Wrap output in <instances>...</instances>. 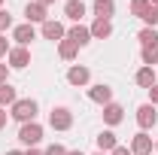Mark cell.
<instances>
[{
	"mask_svg": "<svg viewBox=\"0 0 158 155\" xmlns=\"http://www.w3.org/2000/svg\"><path fill=\"white\" fill-rule=\"evenodd\" d=\"M9 116L15 119V122H37V100H31V97H24V100H15L12 103V110H9Z\"/></svg>",
	"mask_w": 158,
	"mask_h": 155,
	"instance_id": "6da1fadb",
	"label": "cell"
},
{
	"mask_svg": "<svg viewBox=\"0 0 158 155\" xmlns=\"http://www.w3.org/2000/svg\"><path fill=\"white\" fill-rule=\"evenodd\" d=\"M19 140L27 146V149H34L40 140H43V125H40V122H24V125L19 128Z\"/></svg>",
	"mask_w": 158,
	"mask_h": 155,
	"instance_id": "7a4b0ae2",
	"label": "cell"
},
{
	"mask_svg": "<svg viewBox=\"0 0 158 155\" xmlns=\"http://www.w3.org/2000/svg\"><path fill=\"white\" fill-rule=\"evenodd\" d=\"M49 125H52L55 131H70V128H73V113H70L67 107H55V110L49 113Z\"/></svg>",
	"mask_w": 158,
	"mask_h": 155,
	"instance_id": "3957f363",
	"label": "cell"
},
{
	"mask_svg": "<svg viewBox=\"0 0 158 155\" xmlns=\"http://www.w3.org/2000/svg\"><path fill=\"white\" fill-rule=\"evenodd\" d=\"M6 61H9L12 70H24V67L31 64V52H27V46H15V49H9Z\"/></svg>",
	"mask_w": 158,
	"mask_h": 155,
	"instance_id": "277c9868",
	"label": "cell"
},
{
	"mask_svg": "<svg viewBox=\"0 0 158 155\" xmlns=\"http://www.w3.org/2000/svg\"><path fill=\"white\" fill-rule=\"evenodd\" d=\"M155 122H158V113H155V107H152V103L137 107V125H140V131H149Z\"/></svg>",
	"mask_w": 158,
	"mask_h": 155,
	"instance_id": "5b68a950",
	"label": "cell"
},
{
	"mask_svg": "<svg viewBox=\"0 0 158 155\" xmlns=\"http://www.w3.org/2000/svg\"><path fill=\"white\" fill-rule=\"evenodd\" d=\"M131 155H152V137L146 131L131 137Z\"/></svg>",
	"mask_w": 158,
	"mask_h": 155,
	"instance_id": "8992f818",
	"label": "cell"
},
{
	"mask_svg": "<svg viewBox=\"0 0 158 155\" xmlns=\"http://www.w3.org/2000/svg\"><path fill=\"white\" fill-rule=\"evenodd\" d=\"M43 37L52 40V43H61V40L67 37V31H64V24H61V21L49 19V21H43Z\"/></svg>",
	"mask_w": 158,
	"mask_h": 155,
	"instance_id": "52a82bcc",
	"label": "cell"
},
{
	"mask_svg": "<svg viewBox=\"0 0 158 155\" xmlns=\"http://www.w3.org/2000/svg\"><path fill=\"white\" fill-rule=\"evenodd\" d=\"M88 79H91V70L82 67V64H73V67L67 70V82H70V85H88Z\"/></svg>",
	"mask_w": 158,
	"mask_h": 155,
	"instance_id": "ba28073f",
	"label": "cell"
},
{
	"mask_svg": "<svg viewBox=\"0 0 158 155\" xmlns=\"http://www.w3.org/2000/svg\"><path fill=\"white\" fill-rule=\"evenodd\" d=\"M34 37H37V31H34V24H27V21L12 27V40H15L19 46H27V43H31Z\"/></svg>",
	"mask_w": 158,
	"mask_h": 155,
	"instance_id": "9c48e42d",
	"label": "cell"
},
{
	"mask_svg": "<svg viewBox=\"0 0 158 155\" xmlns=\"http://www.w3.org/2000/svg\"><path fill=\"white\" fill-rule=\"evenodd\" d=\"M88 97H91L94 103H103V107H106V103H113V88L103 85V82H100V85H91V88H88Z\"/></svg>",
	"mask_w": 158,
	"mask_h": 155,
	"instance_id": "30bf717a",
	"label": "cell"
},
{
	"mask_svg": "<svg viewBox=\"0 0 158 155\" xmlns=\"http://www.w3.org/2000/svg\"><path fill=\"white\" fill-rule=\"evenodd\" d=\"M24 19H27V24H34V21H40V24H43V21H49L46 6H40L37 0H34V3H27V6H24Z\"/></svg>",
	"mask_w": 158,
	"mask_h": 155,
	"instance_id": "8fae6325",
	"label": "cell"
},
{
	"mask_svg": "<svg viewBox=\"0 0 158 155\" xmlns=\"http://www.w3.org/2000/svg\"><path fill=\"white\" fill-rule=\"evenodd\" d=\"M67 40H73L79 49H82V46H88V43H91V31H88V27H82V24H73V27L67 31Z\"/></svg>",
	"mask_w": 158,
	"mask_h": 155,
	"instance_id": "7c38bea8",
	"label": "cell"
},
{
	"mask_svg": "<svg viewBox=\"0 0 158 155\" xmlns=\"http://www.w3.org/2000/svg\"><path fill=\"white\" fill-rule=\"evenodd\" d=\"M88 31H91V40H106V37H113V21L94 19V24H91Z\"/></svg>",
	"mask_w": 158,
	"mask_h": 155,
	"instance_id": "4fadbf2b",
	"label": "cell"
},
{
	"mask_svg": "<svg viewBox=\"0 0 158 155\" xmlns=\"http://www.w3.org/2000/svg\"><path fill=\"white\" fill-rule=\"evenodd\" d=\"M94 140H98V152H106V155L118 146V140H116V134H113V131H100Z\"/></svg>",
	"mask_w": 158,
	"mask_h": 155,
	"instance_id": "5bb4252c",
	"label": "cell"
},
{
	"mask_svg": "<svg viewBox=\"0 0 158 155\" xmlns=\"http://www.w3.org/2000/svg\"><path fill=\"white\" fill-rule=\"evenodd\" d=\"M64 15L79 24V19L85 15V3H82V0H67V3H64Z\"/></svg>",
	"mask_w": 158,
	"mask_h": 155,
	"instance_id": "9a60e30c",
	"label": "cell"
},
{
	"mask_svg": "<svg viewBox=\"0 0 158 155\" xmlns=\"http://www.w3.org/2000/svg\"><path fill=\"white\" fill-rule=\"evenodd\" d=\"M122 119H125V110H122L118 103H106V107H103V122H106V125H118Z\"/></svg>",
	"mask_w": 158,
	"mask_h": 155,
	"instance_id": "2e32d148",
	"label": "cell"
},
{
	"mask_svg": "<svg viewBox=\"0 0 158 155\" xmlns=\"http://www.w3.org/2000/svg\"><path fill=\"white\" fill-rule=\"evenodd\" d=\"M91 9H94V15H98V19H113V12H116V3H113V0H94V6H91Z\"/></svg>",
	"mask_w": 158,
	"mask_h": 155,
	"instance_id": "e0dca14e",
	"label": "cell"
},
{
	"mask_svg": "<svg viewBox=\"0 0 158 155\" xmlns=\"http://www.w3.org/2000/svg\"><path fill=\"white\" fill-rule=\"evenodd\" d=\"M134 79H137L140 88H152V85H155V67H140Z\"/></svg>",
	"mask_w": 158,
	"mask_h": 155,
	"instance_id": "ac0fdd59",
	"label": "cell"
},
{
	"mask_svg": "<svg viewBox=\"0 0 158 155\" xmlns=\"http://www.w3.org/2000/svg\"><path fill=\"white\" fill-rule=\"evenodd\" d=\"M76 52H79V46L73 43V40H67V37H64V40L58 43V55H61L64 61H73V58H76Z\"/></svg>",
	"mask_w": 158,
	"mask_h": 155,
	"instance_id": "d6986e66",
	"label": "cell"
},
{
	"mask_svg": "<svg viewBox=\"0 0 158 155\" xmlns=\"http://www.w3.org/2000/svg\"><path fill=\"white\" fill-rule=\"evenodd\" d=\"M15 100H19V97H15V88H12L9 82H3V85H0V107H12Z\"/></svg>",
	"mask_w": 158,
	"mask_h": 155,
	"instance_id": "ffe728a7",
	"label": "cell"
},
{
	"mask_svg": "<svg viewBox=\"0 0 158 155\" xmlns=\"http://www.w3.org/2000/svg\"><path fill=\"white\" fill-rule=\"evenodd\" d=\"M137 40H140V46H158V31L155 27H143L137 34Z\"/></svg>",
	"mask_w": 158,
	"mask_h": 155,
	"instance_id": "44dd1931",
	"label": "cell"
},
{
	"mask_svg": "<svg viewBox=\"0 0 158 155\" xmlns=\"http://www.w3.org/2000/svg\"><path fill=\"white\" fill-rule=\"evenodd\" d=\"M140 58H143V64H146V67H155V64H158V46H143Z\"/></svg>",
	"mask_w": 158,
	"mask_h": 155,
	"instance_id": "7402d4cb",
	"label": "cell"
},
{
	"mask_svg": "<svg viewBox=\"0 0 158 155\" xmlns=\"http://www.w3.org/2000/svg\"><path fill=\"white\" fill-rule=\"evenodd\" d=\"M149 0H131V15H137V19H143L146 12H149Z\"/></svg>",
	"mask_w": 158,
	"mask_h": 155,
	"instance_id": "603a6c76",
	"label": "cell"
},
{
	"mask_svg": "<svg viewBox=\"0 0 158 155\" xmlns=\"http://www.w3.org/2000/svg\"><path fill=\"white\" fill-rule=\"evenodd\" d=\"M143 21H146V27H155L158 24V6H149V12L143 15Z\"/></svg>",
	"mask_w": 158,
	"mask_h": 155,
	"instance_id": "cb8c5ba5",
	"label": "cell"
},
{
	"mask_svg": "<svg viewBox=\"0 0 158 155\" xmlns=\"http://www.w3.org/2000/svg\"><path fill=\"white\" fill-rule=\"evenodd\" d=\"M9 27H12V15H9L6 9H0V34H3V31H9Z\"/></svg>",
	"mask_w": 158,
	"mask_h": 155,
	"instance_id": "d4e9b609",
	"label": "cell"
},
{
	"mask_svg": "<svg viewBox=\"0 0 158 155\" xmlns=\"http://www.w3.org/2000/svg\"><path fill=\"white\" fill-rule=\"evenodd\" d=\"M43 155H67V149H64L61 143H52V146H49V149H46Z\"/></svg>",
	"mask_w": 158,
	"mask_h": 155,
	"instance_id": "484cf974",
	"label": "cell"
},
{
	"mask_svg": "<svg viewBox=\"0 0 158 155\" xmlns=\"http://www.w3.org/2000/svg\"><path fill=\"white\" fill-rule=\"evenodd\" d=\"M6 55H9V40L0 34V58H6Z\"/></svg>",
	"mask_w": 158,
	"mask_h": 155,
	"instance_id": "4316f807",
	"label": "cell"
},
{
	"mask_svg": "<svg viewBox=\"0 0 158 155\" xmlns=\"http://www.w3.org/2000/svg\"><path fill=\"white\" fill-rule=\"evenodd\" d=\"M149 103H152V107H158V82L149 88Z\"/></svg>",
	"mask_w": 158,
	"mask_h": 155,
	"instance_id": "83f0119b",
	"label": "cell"
},
{
	"mask_svg": "<svg viewBox=\"0 0 158 155\" xmlns=\"http://www.w3.org/2000/svg\"><path fill=\"white\" fill-rule=\"evenodd\" d=\"M9 79V64H0V85Z\"/></svg>",
	"mask_w": 158,
	"mask_h": 155,
	"instance_id": "f1b7e54d",
	"label": "cell"
},
{
	"mask_svg": "<svg viewBox=\"0 0 158 155\" xmlns=\"http://www.w3.org/2000/svg\"><path fill=\"white\" fill-rule=\"evenodd\" d=\"M110 155H131V149H128V146H116Z\"/></svg>",
	"mask_w": 158,
	"mask_h": 155,
	"instance_id": "f546056e",
	"label": "cell"
},
{
	"mask_svg": "<svg viewBox=\"0 0 158 155\" xmlns=\"http://www.w3.org/2000/svg\"><path fill=\"white\" fill-rule=\"evenodd\" d=\"M6 119H9V113H6V110L0 107V128H6Z\"/></svg>",
	"mask_w": 158,
	"mask_h": 155,
	"instance_id": "4dcf8cb0",
	"label": "cell"
},
{
	"mask_svg": "<svg viewBox=\"0 0 158 155\" xmlns=\"http://www.w3.org/2000/svg\"><path fill=\"white\" fill-rule=\"evenodd\" d=\"M40 6H52V3H58V0H37Z\"/></svg>",
	"mask_w": 158,
	"mask_h": 155,
	"instance_id": "1f68e13d",
	"label": "cell"
},
{
	"mask_svg": "<svg viewBox=\"0 0 158 155\" xmlns=\"http://www.w3.org/2000/svg\"><path fill=\"white\" fill-rule=\"evenodd\" d=\"M24 155H43V152H40L37 146H34V149H27V152H24Z\"/></svg>",
	"mask_w": 158,
	"mask_h": 155,
	"instance_id": "d6a6232c",
	"label": "cell"
},
{
	"mask_svg": "<svg viewBox=\"0 0 158 155\" xmlns=\"http://www.w3.org/2000/svg\"><path fill=\"white\" fill-rule=\"evenodd\" d=\"M6 155H24V152H19V149H9V152H6Z\"/></svg>",
	"mask_w": 158,
	"mask_h": 155,
	"instance_id": "836d02e7",
	"label": "cell"
},
{
	"mask_svg": "<svg viewBox=\"0 0 158 155\" xmlns=\"http://www.w3.org/2000/svg\"><path fill=\"white\" fill-rule=\"evenodd\" d=\"M67 155H85V152H79V149H76V152H67Z\"/></svg>",
	"mask_w": 158,
	"mask_h": 155,
	"instance_id": "e575fe53",
	"label": "cell"
},
{
	"mask_svg": "<svg viewBox=\"0 0 158 155\" xmlns=\"http://www.w3.org/2000/svg\"><path fill=\"white\" fill-rule=\"evenodd\" d=\"M149 3H152V6H158V0H149Z\"/></svg>",
	"mask_w": 158,
	"mask_h": 155,
	"instance_id": "d590c367",
	"label": "cell"
},
{
	"mask_svg": "<svg viewBox=\"0 0 158 155\" xmlns=\"http://www.w3.org/2000/svg\"><path fill=\"white\" fill-rule=\"evenodd\" d=\"M94 155H106V152H94Z\"/></svg>",
	"mask_w": 158,
	"mask_h": 155,
	"instance_id": "8d00e7d4",
	"label": "cell"
},
{
	"mask_svg": "<svg viewBox=\"0 0 158 155\" xmlns=\"http://www.w3.org/2000/svg\"><path fill=\"white\" fill-rule=\"evenodd\" d=\"M0 9H3V0H0Z\"/></svg>",
	"mask_w": 158,
	"mask_h": 155,
	"instance_id": "74e56055",
	"label": "cell"
},
{
	"mask_svg": "<svg viewBox=\"0 0 158 155\" xmlns=\"http://www.w3.org/2000/svg\"><path fill=\"white\" fill-rule=\"evenodd\" d=\"M155 149H158V140H155Z\"/></svg>",
	"mask_w": 158,
	"mask_h": 155,
	"instance_id": "f35d334b",
	"label": "cell"
}]
</instances>
